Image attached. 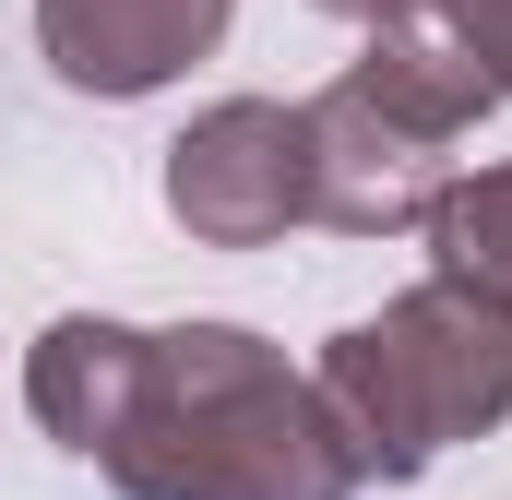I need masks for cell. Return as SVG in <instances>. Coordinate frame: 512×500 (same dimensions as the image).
Returning <instances> with one entry per match:
<instances>
[{"instance_id":"6da1fadb","label":"cell","mask_w":512,"mask_h":500,"mask_svg":"<svg viewBox=\"0 0 512 500\" xmlns=\"http://www.w3.org/2000/svg\"><path fill=\"white\" fill-rule=\"evenodd\" d=\"M96 477L120 500H358L310 370H286L251 322L143 334V381Z\"/></svg>"},{"instance_id":"7a4b0ae2","label":"cell","mask_w":512,"mask_h":500,"mask_svg":"<svg viewBox=\"0 0 512 500\" xmlns=\"http://www.w3.org/2000/svg\"><path fill=\"white\" fill-rule=\"evenodd\" d=\"M310 393H322L358 489L370 477H429L441 441H477V429L512 417V310L429 274V286L382 298L370 322H346L322 346Z\"/></svg>"},{"instance_id":"3957f363","label":"cell","mask_w":512,"mask_h":500,"mask_svg":"<svg viewBox=\"0 0 512 500\" xmlns=\"http://www.w3.org/2000/svg\"><path fill=\"white\" fill-rule=\"evenodd\" d=\"M167 215L203 250H262L310 215V131L274 96H227L167 143Z\"/></svg>"},{"instance_id":"277c9868","label":"cell","mask_w":512,"mask_h":500,"mask_svg":"<svg viewBox=\"0 0 512 500\" xmlns=\"http://www.w3.org/2000/svg\"><path fill=\"white\" fill-rule=\"evenodd\" d=\"M298 131H310V215L346 227V239H405L453 191V143H429L417 120H393L382 96H358L346 72L298 108Z\"/></svg>"},{"instance_id":"5b68a950","label":"cell","mask_w":512,"mask_h":500,"mask_svg":"<svg viewBox=\"0 0 512 500\" xmlns=\"http://www.w3.org/2000/svg\"><path fill=\"white\" fill-rule=\"evenodd\" d=\"M239 0H36V48L72 96H155L227 48Z\"/></svg>"},{"instance_id":"8992f818","label":"cell","mask_w":512,"mask_h":500,"mask_svg":"<svg viewBox=\"0 0 512 500\" xmlns=\"http://www.w3.org/2000/svg\"><path fill=\"white\" fill-rule=\"evenodd\" d=\"M131 381H143V334L108 322V310H60L36 346H24V405H36V429L60 441V453H108L131 417Z\"/></svg>"},{"instance_id":"52a82bcc","label":"cell","mask_w":512,"mask_h":500,"mask_svg":"<svg viewBox=\"0 0 512 500\" xmlns=\"http://www.w3.org/2000/svg\"><path fill=\"white\" fill-rule=\"evenodd\" d=\"M346 84H358V96H382L393 120H417L429 143H465V131L501 108V96H489V72H477L429 12H417V24H382V36H370V60H358Z\"/></svg>"},{"instance_id":"ba28073f","label":"cell","mask_w":512,"mask_h":500,"mask_svg":"<svg viewBox=\"0 0 512 500\" xmlns=\"http://www.w3.org/2000/svg\"><path fill=\"white\" fill-rule=\"evenodd\" d=\"M429 250H441L453 286H477V298H501V310H512V167L453 179V191L429 203Z\"/></svg>"},{"instance_id":"9c48e42d","label":"cell","mask_w":512,"mask_h":500,"mask_svg":"<svg viewBox=\"0 0 512 500\" xmlns=\"http://www.w3.org/2000/svg\"><path fill=\"white\" fill-rule=\"evenodd\" d=\"M429 24L489 72V96H512V0H429Z\"/></svg>"},{"instance_id":"30bf717a","label":"cell","mask_w":512,"mask_h":500,"mask_svg":"<svg viewBox=\"0 0 512 500\" xmlns=\"http://www.w3.org/2000/svg\"><path fill=\"white\" fill-rule=\"evenodd\" d=\"M310 12H334V24H370V36H382V24H417L429 0H310Z\"/></svg>"}]
</instances>
